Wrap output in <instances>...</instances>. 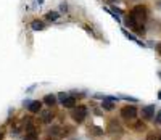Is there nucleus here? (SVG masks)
<instances>
[{"label": "nucleus", "mask_w": 161, "mask_h": 140, "mask_svg": "<svg viewBox=\"0 0 161 140\" xmlns=\"http://www.w3.org/2000/svg\"><path fill=\"white\" fill-rule=\"evenodd\" d=\"M129 16L132 18L134 23H137V24H145L147 20H148V10H147L145 5H136V7L130 10Z\"/></svg>", "instance_id": "f257e3e1"}, {"label": "nucleus", "mask_w": 161, "mask_h": 140, "mask_svg": "<svg viewBox=\"0 0 161 140\" xmlns=\"http://www.w3.org/2000/svg\"><path fill=\"white\" fill-rule=\"evenodd\" d=\"M87 115H89V109H87V106H84V105L74 106V109L71 111V118H73V121L77 122V124L84 122L86 118H87Z\"/></svg>", "instance_id": "f03ea898"}, {"label": "nucleus", "mask_w": 161, "mask_h": 140, "mask_svg": "<svg viewBox=\"0 0 161 140\" xmlns=\"http://www.w3.org/2000/svg\"><path fill=\"white\" fill-rule=\"evenodd\" d=\"M137 115H139V109H137V106H134V105L123 106V109H121V118L126 119V121H134L137 118Z\"/></svg>", "instance_id": "7ed1b4c3"}, {"label": "nucleus", "mask_w": 161, "mask_h": 140, "mask_svg": "<svg viewBox=\"0 0 161 140\" xmlns=\"http://www.w3.org/2000/svg\"><path fill=\"white\" fill-rule=\"evenodd\" d=\"M63 137V129L60 126H52L47 131V140H58Z\"/></svg>", "instance_id": "20e7f679"}, {"label": "nucleus", "mask_w": 161, "mask_h": 140, "mask_svg": "<svg viewBox=\"0 0 161 140\" xmlns=\"http://www.w3.org/2000/svg\"><path fill=\"white\" fill-rule=\"evenodd\" d=\"M140 116H142V119H145V121H152V119L155 118V105H147V106H142Z\"/></svg>", "instance_id": "39448f33"}, {"label": "nucleus", "mask_w": 161, "mask_h": 140, "mask_svg": "<svg viewBox=\"0 0 161 140\" xmlns=\"http://www.w3.org/2000/svg\"><path fill=\"white\" fill-rule=\"evenodd\" d=\"M123 127H121V124L116 121V119H111L110 122H108V127H106V132H110V134H118V135H121L123 134Z\"/></svg>", "instance_id": "423d86ee"}, {"label": "nucleus", "mask_w": 161, "mask_h": 140, "mask_svg": "<svg viewBox=\"0 0 161 140\" xmlns=\"http://www.w3.org/2000/svg\"><path fill=\"white\" fill-rule=\"evenodd\" d=\"M114 98H110V97H106V98H103L102 102V109L103 111H113L114 109Z\"/></svg>", "instance_id": "0eeeda50"}, {"label": "nucleus", "mask_w": 161, "mask_h": 140, "mask_svg": "<svg viewBox=\"0 0 161 140\" xmlns=\"http://www.w3.org/2000/svg\"><path fill=\"white\" fill-rule=\"evenodd\" d=\"M40 121H42L44 124H50L53 121V113H52V109H45L40 113Z\"/></svg>", "instance_id": "6e6552de"}, {"label": "nucleus", "mask_w": 161, "mask_h": 140, "mask_svg": "<svg viewBox=\"0 0 161 140\" xmlns=\"http://www.w3.org/2000/svg\"><path fill=\"white\" fill-rule=\"evenodd\" d=\"M28 105H29L28 109L31 111V113H39V111L42 109V102H39V100H36V102H29Z\"/></svg>", "instance_id": "1a4fd4ad"}, {"label": "nucleus", "mask_w": 161, "mask_h": 140, "mask_svg": "<svg viewBox=\"0 0 161 140\" xmlns=\"http://www.w3.org/2000/svg\"><path fill=\"white\" fill-rule=\"evenodd\" d=\"M31 29L32 31H44L45 29V23L44 21H39V20H34L31 23Z\"/></svg>", "instance_id": "9d476101"}, {"label": "nucleus", "mask_w": 161, "mask_h": 140, "mask_svg": "<svg viewBox=\"0 0 161 140\" xmlns=\"http://www.w3.org/2000/svg\"><path fill=\"white\" fill-rule=\"evenodd\" d=\"M57 100H58V98H57L55 95H50V93H48V95H45V97H44V100H42V103H45L47 106H55Z\"/></svg>", "instance_id": "9b49d317"}, {"label": "nucleus", "mask_w": 161, "mask_h": 140, "mask_svg": "<svg viewBox=\"0 0 161 140\" xmlns=\"http://www.w3.org/2000/svg\"><path fill=\"white\" fill-rule=\"evenodd\" d=\"M61 105L64 106V108H74L76 106V98H74V97H66V98L61 102Z\"/></svg>", "instance_id": "f8f14e48"}, {"label": "nucleus", "mask_w": 161, "mask_h": 140, "mask_svg": "<svg viewBox=\"0 0 161 140\" xmlns=\"http://www.w3.org/2000/svg\"><path fill=\"white\" fill-rule=\"evenodd\" d=\"M60 18V11H55V10H50V11H47V15H45V20L47 21H57Z\"/></svg>", "instance_id": "ddd939ff"}, {"label": "nucleus", "mask_w": 161, "mask_h": 140, "mask_svg": "<svg viewBox=\"0 0 161 140\" xmlns=\"http://www.w3.org/2000/svg\"><path fill=\"white\" fill-rule=\"evenodd\" d=\"M132 31L136 32L137 36H145L147 34V27H145V24H136L132 27Z\"/></svg>", "instance_id": "4468645a"}, {"label": "nucleus", "mask_w": 161, "mask_h": 140, "mask_svg": "<svg viewBox=\"0 0 161 140\" xmlns=\"http://www.w3.org/2000/svg\"><path fill=\"white\" fill-rule=\"evenodd\" d=\"M89 132H92V135H97V137H100V135L105 134L103 129L98 127V126H90V127H89Z\"/></svg>", "instance_id": "2eb2a0df"}, {"label": "nucleus", "mask_w": 161, "mask_h": 140, "mask_svg": "<svg viewBox=\"0 0 161 140\" xmlns=\"http://www.w3.org/2000/svg\"><path fill=\"white\" fill-rule=\"evenodd\" d=\"M147 140H161V134L153 131V132H150L148 135H147Z\"/></svg>", "instance_id": "dca6fc26"}, {"label": "nucleus", "mask_w": 161, "mask_h": 140, "mask_svg": "<svg viewBox=\"0 0 161 140\" xmlns=\"http://www.w3.org/2000/svg\"><path fill=\"white\" fill-rule=\"evenodd\" d=\"M153 121H155V124H161V109L158 111V113L155 115V118H153Z\"/></svg>", "instance_id": "f3484780"}, {"label": "nucleus", "mask_w": 161, "mask_h": 140, "mask_svg": "<svg viewBox=\"0 0 161 140\" xmlns=\"http://www.w3.org/2000/svg\"><path fill=\"white\" fill-rule=\"evenodd\" d=\"M60 11H61V13H66V11H68V3H66V2H61V5H60Z\"/></svg>", "instance_id": "a211bd4d"}, {"label": "nucleus", "mask_w": 161, "mask_h": 140, "mask_svg": "<svg viewBox=\"0 0 161 140\" xmlns=\"http://www.w3.org/2000/svg\"><path fill=\"white\" fill-rule=\"evenodd\" d=\"M66 97H69V93H66V92H61V93L58 95V100H60V102H63V100L66 98Z\"/></svg>", "instance_id": "6ab92c4d"}, {"label": "nucleus", "mask_w": 161, "mask_h": 140, "mask_svg": "<svg viewBox=\"0 0 161 140\" xmlns=\"http://www.w3.org/2000/svg\"><path fill=\"white\" fill-rule=\"evenodd\" d=\"M124 100H127V102H132V103H136L137 102V98H132V97H123Z\"/></svg>", "instance_id": "aec40b11"}, {"label": "nucleus", "mask_w": 161, "mask_h": 140, "mask_svg": "<svg viewBox=\"0 0 161 140\" xmlns=\"http://www.w3.org/2000/svg\"><path fill=\"white\" fill-rule=\"evenodd\" d=\"M156 8L161 10V0H156Z\"/></svg>", "instance_id": "412c9836"}, {"label": "nucleus", "mask_w": 161, "mask_h": 140, "mask_svg": "<svg viewBox=\"0 0 161 140\" xmlns=\"http://www.w3.org/2000/svg\"><path fill=\"white\" fill-rule=\"evenodd\" d=\"M156 50H158V53L161 55V44H158V45H156Z\"/></svg>", "instance_id": "4be33fe9"}, {"label": "nucleus", "mask_w": 161, "mask_h": 140, "mask_svg": "<svg viewBox=\"0 0 161 140\" xmlns=\"http://www.w3.org/2000/svg\"><path fill=\"white\" fill-rule=\"evenodd\" d=\"M158 98H159V100H161V90H159V92H158Z\"/></svg>", "instance_id": "5701e85b"}, {"label": "nucleus", "mask_w": 161, "mask_h": 140, "mask_svg": "<svg viewBox=\"0 0 161 140\" xmlns=\"http://www.w3.org/2000/svg\"><path fill=\"white\" fill-rule=\"evenodd\" d=\"M44 3V0H39V5H42Z\"/></svg>", "instance_id": "b1692460"}, {"label": "nucleus", "mask_w": 161, "mask_h": 140, "mask_svg": "<svg viewBox=\"0 0 161 140\" xmlns=\"http://www.w3.org/2000/svg\"><path fill=\"white\" fill-rule=\"evenodd\" d=\"M158 76H159V79H161V73H158Z\"/></svg>", "instance_id": "393cba45"}, {"label": "nucleus", "mask_w": 161, "mask_h": 140, "mask_svg": "<svg viewBox=\"0 0 161 140\" xmlns=\"http://www.w3.org/2000/svg\"><path fill=\"white\" fill-rule=\"evenodd\" d=\"M0 138H2V134H0Z\"/></svg>", "instance_id": "a878e982"}]
</instances>
